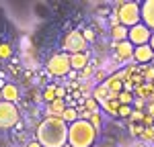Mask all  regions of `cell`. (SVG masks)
<instances>
[{"mask_svg": "<svg viewBox=\"0 0 154 147\" xmlns=\"http://www.w3.org/2000/svg\"><path fill=\"white\" fill-rule=\"evenodd\" d=\"M68 108V102H66V98H56L54 102H49L48 108H45V117H56V119H62V112Z\"/></svg>", "mask_w": 154, "mask_h": 147, "instance_id": "10", "label": "cell"}, {"mask_svg": "<svg viewBox=\"0 0 154 147\" xmlns=\"http://www.w3.org/2000/svg\"><path fill=\"white\" fill-rule=\"evenodd\" d=\"M86 39L82 37V31H70L66 33L64 39H62V51L68 53V55H74V53H84L86 51Z\"/></svg>", "mask_w": 154, "mask_h": 147, "instance_id": "5", "label": "cell"}, {"mask_svg": "<svg viewBox=\"0 0 154 147\" xmlns=\"http://www.w3.org/2000/svg\"><path fill=\"white\" fill-rule=\"evenodd\" d=\"M80 119V114H78V110L74 108V106H68V108L62 112V121L66 122V125H72V122H76Z\"/></svg>", "mask_w": 154, "mask_h": 147, "instance_id": "16", "label": "cell"}, {"mask_svg": "<svg viewBox=\"0 0 154 147\" xmlns=\"http://www.w3.org/2000/svg\"><path fill=\"white\" fill-rule=\"evenodd\" d=\"M99 137V131L91 125V121L78 119L68 125V145L70 147H93Z\"/></svg>", "mask_w": 154, "mask_h": 147, "instance_id": "2", "label": "cell"}, {"mask_svg": "<svg viewBox=\"0 0 154 147\" xmlns=\"http://www.w3.org/2000/svg\"><path fill=\"white\" fill-rule=\"evenodd\" d=\"M93 65H95V63H88V65L84 68L82 72H78V74H80L82 78H88V76H91V72H93Z\"/></svg>", "mask_w": 154, "mask_h": 147, "instance_id": "25", "label": "cell"}, {"mask_svg": "<svg viewBox=\"0 0 154 147\" xmlns=\"http://www.w3.org/2000/svg\"><path fill=\"white\" fill-rule=\"evenodd\" d=\"M0 102H2V90H0Z\"/></svg>", "mask_w": 154, "mask_h": 147, "instance_id": "31", "label": "cell"}, {"mask_svg": "<svg viewBox=\"0 0 154 147\" xmlns=\"http://www.w3.org/2000/svg\"><path fill=\"white\" fill-rule=\"evenodd\" d=\"M35 139L43 147H64L68 145V125L56 119V117H45L37 125Z\"/></svg>", "mask_w": 154, "mask_h": 147, "instance_id": "1", "label": "cell"}, {"mask_svg": "<svg viewBox=\"0 0 154 147\" xmlns=\"http://www.w3.org/2000/svg\"><path fill=\"white\" fill-rule=\"evenodd\" d=\"M91 125L95 127L97 131H101V127H103V119H101V112H97V114H91Z\"/></svg>", "mask_w": 154, "mask_h": 147, "instance_id": "21", "label": "cell"}, {"mask_svg": "<svg viewBox=\"0 0 154 147\" xmlns=\"http://www.w3.org/2000/svg\"><path fill=\"white\" fill-rule=\"evenodd\" d=\"M131 114H134V106H123V104L119 106V112H117L119 119H128V121H130Z\"/></svg>", "mask_w": 154, "mask_h": 147, "instance_id": "20", "label": "cell"}, {"mask_svg": "<svg viewBox=\"0 0 154 147\" xmlns=\"http://www.w3.org/2000/svg\"><path fill=\"white\" fill-rule=\"evenodd\" d=\"M150 47H152V51H154V33H152V37H150V43H148Z\"/></svg>", "mask_w": 154, "mask_h": 147, "instance_id": "30", "label": "cell"}, {"mask_svg": "<svg viewBox=\"0 0 154 147\" xmlns=\"http://www.w3.org/2000/svg\"><path fill=\"white\" fill-rule=\"evenodd\" d=\"M19 98H21V92H19V86H17V84L6 82V84L2 86V100H4V102H12V104H17Z\"/></svg>", "mask_w": 154, "mask_h": 147, "instance_id": "9", "label": "cell"}, {"mask_svg": "<svg viewBox=\"0 0 154 147\" xmlns=\"http://www.w3.org/2000/svg\"><path fill=\"white\" fill-rule=\"evenodd\" d=\"M130 35V29L125 24H117V27H111V39L113 43H121V41H128Z\"/></svg>", "mask_w": 154, "mask_h": 147, "instance_id": "15", "label": "cell"}, {"mask_svg": "<svg viewBox=\"0 0 154 147\" xmlns=\"http://www.w3.org/2000/svg\"><path fill=\"white\" fill-rule=\"evenodd\" d=\"M109 21H111V27H117V24H121V23H119L117 12H115V14H111V16H109Z\"/></svg>", "mask_w": 154, "mask_h": 147, "instance_id": "27", "label": "cell"}, {"mask_svg": "<svg viewBox=\"0 0 154 147\" xmlns=\"http://www.w3.org/2000/svg\"><path fill=\"white\" fill-rule=\"evenodd\" d=\"M11 55H12L11 45H8V43H2V45H0V59H8Z\"/></svg>", "mask_w": 154, "mask_h": 147, "instance_id": "22", "label": "cell"}, {"mask_svg": "<svg viewBox=\"0 0 154 147\" xmlns=\"http://www.w3.org/2000/svg\"><path fill=\"white\" fill-rule=\"evenodd\" d=\"M150 37H152V31H150L144 23H138L136 27L130 29L128 41H130L134 47H140V45H148V43H150Z\"/></svg>", "mask_w": 154, "mask_h": 147, "instance_id": "7", "label": "cell"}, {"mask_svg": "<svg viewBox=\"0 0 154 147\" xmlns=\"http://www.w3.org/2000/svg\"><path fill=\"white\" fill-rule=\"evenodd\" d=\"M115 45V57L119 61H128V59H134V45L130 41H121V43H113Z\"/></svg>", "mask_w": 154, "mask_h": 147, "instance_id": "8", "label": "cell"}, {"mask_svg": "<svg viewBox=\"0 0 154 147\" xmlns=\"http://www.w3.org/2000/svg\"><path fill=\"white\" fill-rule=\"evenodd\" d=\"M130 121H144V112L142 110H134V114H131Z\"/></svg>", "mask_w": 154, "mask_h": 147, "instance_id": "26", "label": "cell"}, {"mask_svg": "<svg viewBox=\"0 0 154 147\" xmlns=\"http://www.w3.org/2000/svg\"><path fill=\"white\" fill-rule=\"evenodd\" d=\"M56 90H58V86L56 84H49V86H45V88H43V92H41V100H43V102H54V100H56Z\"/></svg>", "mask_w": 154, "mask_h": 147, "instance_id": "17", "label": "cell"}, {"mask_svg": "<svg viewBox=\"0 0 154 147\" xmlns=\"http://www.w3.org/2000/svg\"><path fill=\"white\" fill-rule=\"evenodd\" d=\"M70 65H72V72H82L84 68L88 65V51L70 55Z\"/></svg>", "mask_w": 154, "mask_h": 147, "instance_id": "14", "label": "cell"}, {"mask_svg": "<svg viewBox=\"0 0 154 147\" xmlns=\"http://www.w3.org/2000/svg\"><path fill=\"white\" fill-rule=\"evenodd\" d=\"M21 121V112L12 102H0V129H12Z\"/></svg>", "mask_w": 154, "mask_h": 147, "instance_id": "6", "label": "cell"}, {"mask_svg": "<svg viewBox=\"0 0 154 147\" xmlns=\"http://www.w3.org/2000/svg\"><path fill=\"white\" fill-rule=\"evenodd\" d=\"M142 23L154 33V0H148L142 4Z\"/></svg>", "mask_w": 154, "mask_h": 147, "instance_id": "12", "label": "cell"}, {"mask_svg": "<svg viewBox=\"0 0 154 147\" xmlns=\"http://www.w3.org/2000/svg\"><path fill=\"white\" fill-rule=\"evenodd\" d=\"M82 37L86 39V43H93L97 39V33H95V29H84L82 31Z\"/></svg>", "mask_w": 154, "mask_h": 147, "instance_id": "23", "label": "cell"}, {"mask_svg": "<svg viewBox=\"0 0 154 147\" xmlns=\"http://www.w3.org/2000/svg\"><path fill=\"white\" fill-rule=\"evenodd\" d=\"M84 106H86V110H88L91 114H97V112H99V106H101V104L97 102L95 98H84Z\"/></svg>", "mask_w": 154, "mask_h": 147, "instance_id": "19", "label": "cell"}, {"mask_svg": "<svg viewBox=\"0 0 154 147\" xmlns=\"http://www.w3.org/2000/svg\"><path fill=\"white\" fill-rule=\"evenodd\" d=\"M134 59L138 61V63H150V61L154 59V51L150 45H140V47L134 49Z\"/></svg>", "mask_w": 154, "mask_h": 147, "instance_id": "11", "label": "cell"}, {"mask_svg": "<svg viewBox=\"0 0 154 147\" xmlns=\"http://www.w3.org/2000/svg\"><path fill=\"white\" fill-rule=\"evenodd\" d=\"M131 106H134V110H142L146 106V100L144 98H134V104Z\"/></svg>", "mask_w": 154, "mask_h": 147, "instance_id": "24", "label": "cell"}, {"mask_svg": "<svg viewBox=\"0 0 154 147\" xmlns=\"http://www.w3.org/2000/svg\"><path fill=\"white\" fill-rule=\"evenodd\" d=\"M134 92H128V90H123V92H119L117 94V100H119V104H123V106H131L134 104Z\"/></svg>", "mask_w": 154, "mask_h": 147, "instance_id": "18", "label": "cell"}, {"mask_svg": "<svg viewBox=\"0 0 154 147\" xmlns=\"http://www.w3.org/2000/svg\"><path fill=\"white\" fill-rule=\"evenodd\" d=\"M45 70H48L51 76H56V78H66V76H70V72H72L70 55L64 53V51L51 55L49 61H48V65H45Z\"/></svg>", "mask_w": 154, "mask_h": 147, "instance_id": "4", "label": "cell"}, {"mask_svg": "<svg viewBox=\"0 0 154 147\" xmlns=\"http://www.w3.org/2000/svg\"><path fill=\"white\" fill-rule=\"evenodd\" d=\"M56 96H58V98H66V88H64V86H58V90H56Z\"/></svg>", "mask_w": 154, "mask_h": 147, "instance_id": "28", "label": "cell"}, {"mask_svg": "<svg viewBox=\"0 0 154 147\" xmlns=\"http://www.w3.org/2000/svg\"><path fill=\"white\" fill-rule=\"evenodd\" d=\"M123 74H115V76H111V78H107L103 84L107 86V90L109 92H113V94H119V92H123Z\"/></svg>", "mask_w": 154, "mask_h": 147, "instance_id": "13", "label": "cell"}, {"mask_svg": "<svg viewBox=\"0 0 154 147\" xmlns=\"http://www.w3.org/2000/svg\"><path fill=\"white\" fill-rule=\"evenodd\" d=\"M27 147H43V145H41V143H39L37 139H31V141L27 143Z\"/></svg>", "mask_w": 154, "mask_h": 147, "instance_id": "29", "label": "cell"}, {"mask_svg": "<svg viewBox=\"0 0 154 147\" xmlns=\"http://www.w3.org/2000/svg\"><path fill=\"white\" fill-rule=\"evenodd\" d=\"M117 16H119V23L125 24L128 29H131L138 23H142V4H138V2H119Z\"/></svg>", "mask_w": 154, "mask_h": 147, "instance_id": "3", "label": "cell"}]
</instances>
